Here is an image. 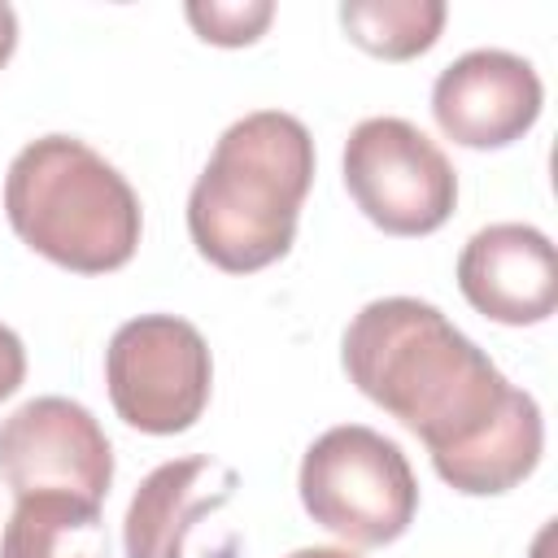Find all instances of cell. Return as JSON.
<instances>
[{"mask_svg": "<svg viewBox=\"0 0 558 558\" xmlns=\"http://www.w3.org/2000/svg\"><path fill=\"white\" fill-rule=\"evenodd\" d=\"M288 558H362V554H353L344 545H305V549H292Z\"/></svg>", "mask_w": 558, "mask_h": 558, "instance_id": "cell-16", "label": "cell"}, {"mask_svg": "<svg viewBox=\"0 0 558 558\" xmlns=\"http://www.w3.org/2000/svg\"><path fill=\"white\" fill-rule=\"evenodd\" d=\"M445 13L449 9L440 0H344L340 26L362 52L410 61L440 39Z\"/></svg>", "mask_w": 558, "mask_h": 558, "instance_id": "cell-12", "label": "cell"}, {"mask_svg": "<svg viewBox=\"0 0 558 558\" xmlns=\"http://www.w3.org/2000/svg\"><path fill=\"white\" fill-rule=\"evenodd\" d=\"M305 514L357 549H379L405 536L418 510V480L397 440L375 427H327L301 458Z\"/></svg>", "mask_w": 558, "mask_h": 558, "instance_id": "cell-4", "label": "cell"}, {"mask_svg": "<svg viewBox=\"0 0 558 558\" xmlns=\"http://www.w3.org/2000/svg\"><path fill=\"white\" fill-rule=\"evenodd\" d=\"M545 105L532 61L506 48H471L436 74V126L462 148H506L523 140Z\"/></svg>", "mask_w": 558, "mask_h": 558, "instance_id": "cell-8", "label": "cell"}, {"mask_svg": "<svg viewBox=\"0 0 558 558\" xmlns=\"http://www.w3.org/2000/svg\"><path fill=\"white\" fill-rule=\"evenodd\" d=\"M275 17L270 0H192L187 4V22L205 44L218 48H244L253 44Z\"/></svg>", "mask_w": 558, "mask_h": 558, "instance_id": "cell-13", "label": "cell"}, {"mask_svg": "<svg viewBox=\"0 0 558 558\" xmlns=\"http://www.w3.org/2000/svg\"><path fill=\"white\" fill-rule=\"evenodd\" d=\"M235 484L240 475L205 453L174 458L148 471L122 519L126 558H183V541L196 519L222 510Z\"/></svg>", "mask_w": 558, "mask_h": 558, "instance_id": "cell-10", "label": "cell"}, {"mask_svg": "<svg viewBox=\"0 0 558 558\" xmlns=\"http://www.w3.org/2000/svg\"><path fill=\"white\" fill-rule=\"evenodd\" d=\"M4 214L26 248L78 275L126 266L144 227L126 174L74 135H39L9 161Z\"/></svg>", "mask_w": 558, "mask_h": 558, "instance_id": "cell-3", "label": "cell"}, {"mask_svg": "<svg viewBox=\"0 0 558 558\" xmlns=\"http://www.w3.org/2000/svg\"><path fill=\"white\" fill-rule=\"evenodd\" d=\"M13 48H17V13H13V4L0 0V70L13 57Z\"/></svg>", "mask_w": 558, "mask_h": 558, "instance_id": "cell-15", "label": "cell"}, {"mask_svg": "<svg viewBox=\"0 0 558 558\" xmlns=\"http://www.w3.org/2000/svg\"><path fill=\"white\" fill-rule=\"evenodd\" d=\"M314 183V140L301 118L257 109L235 118L187 196V235L227 275L279 262L296 240V218Z\"/></svg>", "mask_w": 558, "mask_h": 558, "instance_id": "cell-2", "label": "cell"}, {"mask_svg": "<svg viewBox=\"0 0 558 558\" xmlns=\"http://www.w3.org/2000/svg\"><path fill=\"white\" fill-rule=\"evenodd\" d=\"M0 558H109L100 501L74 493L17 497L0 536Z\"/></svg>", "mask_w": 558, "mask_h": 558, "instance_id": "cell-11", "label": "cell"}, {"mask_svg": "<svg viewBox=\"0 0 558 558\" xmlns=\"http://www.w3.org/2000/svg\"><path fill=\"white\" fill-rule=\"evenodd\" d=\"M340 366L362 397L427 445L449 488L497 497L536 471L545 449L536 397L514 388L432 301L379 296L362 305L344 327Z\"/></svg>", "mask_w": 558, "mask_h": 558, "instance_id": "cell-1", "label": "cell"}, {"mask_svg": "<svg viewBox=\"0 0 558 558\" xmlns=\"http://www.w3.org/2000/svg\"><path fill=\"white\" fill-rule=\"evenodd\" d=\"M105 384L126 427L148 436L187 432L209 405V344L179 314H140L113 331Z\"/></svg>", "mask_w": 558, "mask_h": 558, "instance_id": "cell-5", "label": "cell"}, {"mask_svg": "<svg viewBox=\"0 0 558 558\" xmlns=\"http://www.w3.org/2000/svg\"><path fill=\"white\" fill-rule=\"evenodd\" d=\"M458 288L466 305L506 327L545 323L558 305V257L545 231L527 222H493L458 253Z\"/></svg>", "mask_w": 558, "mask_h": 558, "instance_id": "cell-9", "label": "cell"}, {"mask_svg": "<svg viewBox=\"0 0 558 558\" xmlns=\"http://www.w3.org/2000/svg\"><path fill=\"white\" fill-rule=\"evenodd\" d=\"M344 187L388 235H432L458 205L449 157L405 118H366L344 140Z\"/></svg>", "mask_w": 558, "mask_h": 558, "instance_id": "cell-6", "label": "cell"}, {"mask_svg": "<svg viewBox=\"0 0 558 558\" xmlns=\"http://www.w3.org/2000/svg\"><path fill=\"white\" fill-rule=\"evenodd\" d=\"M0 480L13 497L74 493L105 501L113 484V449L87 405L70 397H35L0 423Z\"/></svg>", "mask_w": 558, "mask_h": 558, "instance_id": "cell-7", "label": "cell"}, {"mask_svg": "<svg viewBox=\"0 0 558 558\" xmlns=\"http://www.w3.org/2000/svg\"><path fill=\"white\" fill-rule=\"evenodd\" d=\"M22 379H26V349H22L17 331L0 323V401L13 397L22 388Z\"/></svg>", "mask_w": 558, "mask_h": 558, "instance_id": "cell-14", "label": "cell"}]
</instances>
